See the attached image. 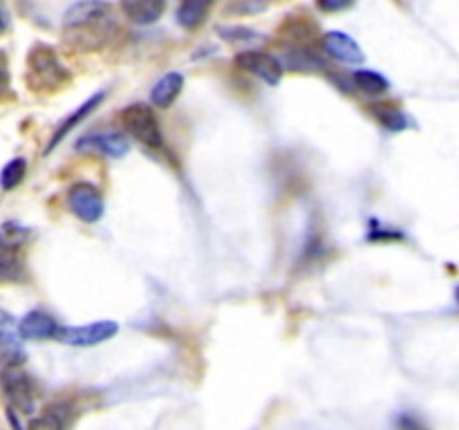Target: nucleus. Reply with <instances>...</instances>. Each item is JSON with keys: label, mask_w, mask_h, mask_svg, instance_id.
<instances>
[{"label": "nucleus", "mask_w": 459, "mask_h": 430, "mask_svg": "<svg viewBox=\"0 0 459 430\" xmlns=\"http://www.w3.org/2000/svg\"><path fill=\"white\" fill-rule=\"evenodd\" d=\"M354 0H318V7L323 12H343V9L352 7Z\"/></svg>", "instance_id": "6ab92c4d"}, {"label": "nucleus", "mask_w": 459, "mask_h": 430, "mask_svg": "<svg viewBox=\"0 0 459 430\" xmlns=\"http://www.w3.org/2000/svg\"><path fill=\"white\" fill-rule=\"evenodd\" d=\"M67 70L48 45H36L27 56V83L39 92H54L67 81Z\"/></svg>", "instance_id": "f257e3e1"}, {"label": "nucleus", "mask_w": 459, "mask_h": 430, "mask_svg": "<svg viewBox=\"0 0 459 430\" xmlns=\"http://www.w3.org/2000/svg\"><path fill=\"white\" fill-rule=\"evenodd\" d=\"M164 0H121V9L126 16L137 25H152L164 13Z\"/></svg>", "instance_id": "9b49d317"}, {"label": "nucleus", "mask_w": 459, "mask_h": 430, "mask_svg": "<svg viewBox=\"0 0 459 430\" xmlns=\"http://www.w3.org/2000/svg\"><path fill=\"white\" fill-rule=\"evenodd\" d=\"M119 331V325L115 321H97L90 325L79 327H61L56 339L61 343L76 345V348H90V345H99L103 340H110L112 336Z\"/></svg>", "instance_id": "20e7f679"}, {"label": "nucleus", "mask_w": 459, "mask_h": 430, "mask_svg": "<svg viewBox=\"0 0 459 430\" xmlns=\"http://www.w3.org/2000/svg\"><path fill=\"white\" fill-rule=\"evenodd\" d=\"M18 330H21L22 339H36V340H43V339H54L58 336V322L54 321L49 314L45 312H30L21 322H18Z\"/></svg>", "instance_id": "9d476101"}, {"label": "nucleus", "mask_w": 459, "mask_h": 430, "mask_svg": "<svg viewBox=\"0 0 459 430\" xmlns=\"http://www.w3.org/2000/svg\"><path fill=\"white\" fill-rule=\"evenodd\" d=\"M7 419H9V424H12V428H13V430H22L21 419H18V417H16V410H13L12 406L7 408Z\"/></svg>", "instance_id": "aec40b11"}, {"label": "nucleus", "mask_w": 459, "mask_h": 430, "mask_svg": "<svg viewBox=\"0 0 459 430\" xmlns=\"http://www.w3.org/2000/svg\"><path fill=\"white\" fill-rule=\"evenodd\" d=\"M354 83H357V88L361 90V92L372 94V97L384 94L385 90H388V81H385L379 72H372V70L354 72Z\"/></svg>", "instance_id": "2eb2a0df"}, {"label": "nucleus", "mask_w": 459, "mask_h": 430, "mask_svg": "<svg viewBox=\"0 0 459 430\" xmlns=\"http://www.w3.org/2000/svg\"><path fill=\"white\" fill-rule=\"evenodd\" d=\"M67 204H70L72 213L83 222H97L103 215V195L92 184H74L67 193Z\"/></svg>", "instance_id": "39448f33"}, {"label": "nucleus", "mask_w": 459, "mask_h": 430, "mask_svg": "<svg viewBox=\"0 0 459 430\" xmlns=\"http://www.w3.org/2000/svg\"><path fill=\"white\" fill-rule=\"evenodd\" d=\"M3 388L4 394H7V401L12 406H16L18 410H31V403H34V385H31L30 376L21 370L18 363L4 366Z\"/></svg>", "instance_id": "423d86ee"}, {"label": "nucleus", "mask_w": 459, "mask_h": 430, "mask_svg": "<svg viewBox=\"0 0 459 430\" xmlns=\"http://www.w3.org/2000/svg\"><path fill=\"white\" fill-rule=\"evenodd\" d=\"M103 97H106V92H99V94H94V97H90V99H88V101H85V103H83V106H81V108H79V110H76V112H74V115H70V116H67V119H65V121H61V125H58V130H56V133H54L52 142H49V146H48V152H49V150H52V148H54V146H58V142H61V139H63V137H65V134H67V133H70V130H72V128H74V125H76V124H79V121H83V119H85V116H88V115H90V112H92V110H94V108H97V106H99V103H101V101H103Z\"/></svg>", "instance_id": "ddd939ff"}, {"label": "nucleus", "mask_w": 459, "mask_h": 430, "mask_svg": "<svg viewBox=\"0 0 459 430\" xmlns=\"http://www.w3.org/2000/svg\"><path fill=\"white\" fill-rule=\"evenodd\" d=\"M375 115H377V119H379L388 130H403V128H408V124H411V121H408V116L394 106H377Z\"/></svg>", "instance_id": "dca6fc26"}, {"label": "nucleus", "mask_w": 459, "mask_h": 430, "mask_svg": "<svg viewBox=\"0 0 459 430\" xmlns=\"http://www.w3.org/2000/svg\"><path fill=\"white\" fill-rule=\"evenodd\" d=\"M25 170H27V164H25V159H21V157L9 161V164L3 168V177H0L3 179L4 191H12V188H16L18 184L22 182V177H25Z\"/></svg>", "instance_id": "f3484780"}, {"label": "nucleus", "mask_w": 459, "mask_h": 430, "mask_svg": "<svg viewBox=\"0 0 459 430\" xmlns=\"http://www.w3.org/2000/svg\"><path fill=\"white\" fill-rule=\"evenodd\" d=\"M121 124H124V128L128 130L137 142H142L143 146L160 148L161 143H164L160 121H157L155 112L148 106H143V103H133V106L126 108V110L121 112Z\"/></svg>", "instance_id": "7ed1b4c3"}, {"label": "nucleus", "mask_w": 459, "mask_h": 430, "mask_svg": "<svg viewBox=\"0 0 459 430\" xmlns=\"http://www.w3.org/2000/svg\"><path fill=\"white\" fill-rule=\"evenodd\" d=\"M455 300H457V305H459V287H457V291H455Z\"/></svg>", "instance_id": "412c9836"}, {"label": "nucleus", "mask_w": 459, "mask_h": 430, "mask_svg": "<svg viewBox=\"0 0 459 430\" xmlns=\"http://www.w3.org/2000/svg\"><path fill=\"white\" fill-rule=\"evenodd\" d=\"M76 148L79 150H97L101 152V155L106 157H112V159H119V157H124L126 152H128V142H126L124 134L119 133H90L85 134V137L79 139V143H76Z\"/></svg>", "instance_id": "6e6552de"}, {"label": "nucleus", "mask_w": 459, "mask_h": 430, "mask_svg": "<svg viewBox=\"0 0 459 430\" xmlns=\"http://www.w3.org/2000/svg\"><path fill=\"white\" fill-rule=\"evenodd\" d=\"M209 12V0H182L178 7V22L184 30H195L204 22Z\"/></svg>", "instance_id": "4468645a"}, {"label": "nucleus", "mask_w": 459, "mask_h": 430, "mask_svg": "<svg viewBox=\"0 0 459 430\" xmlns=\"http://www.w3.org/2000/svg\"><path fill=\"white\" fill-rule=\"evenodd\" d=\"M236 63L245 72H251L272 85H276L282 76V65L278 63V58L267 52H242L238 54Z\"/></svg>", "instance_id": "0eeeda50"}, {"label": "nucleus", "mask_w": 459, "mask_h": 430, "mask_svg": "<svg viewBox=\"0 0 459 430\" xmlns=\"http://www.w3.org/2000/svg\"><path fill=\"white\" fill-rule=\"evenodd\" d=\"M323 47H325V52L330 54L332 58H336V61L341 63L354 65V63L363 61V49L359 47L357 40H354L352 36L345 34V31H327V34L323 36Z\"/></svg>", "instance_id": "1a4fd4ad"}, {"label": "nucleus", "mask_w": 459, "mask_h": 430, "mask_svg": "<svg viewBox=\"0 0 459 430\" xmlns=\"http://www.w3.org/2000/svg\"><path fill=\"white\" fill-rule=\"evenodd\" d=\"M27 430H63V424L58 417L54 415H43L39 419H34Z\"/></svg>", "instance_id": "a211bd4d"}, {"label": "nucleus", "mask_w": 459, "mask_h": 430, "mask_svg": "<svg viewBox=\"0 0 459 430\" xmlns=\"http://www.w3.org/2000/svg\"><path fill=\"white\" fill-rule=\"evenodd\" d=\"M184 85V76L179 72H169L166 76H161L151 90V101L157 108H170L175 103V99L179 97Z\"/></svg>", "instance_id": "f8f14e48"}, {"label": "nucleus", "mask_w": 459, "mask_h": 430, "mask_svg": "<svg viewBox=\"0 0 459 430\" xmlns=\"http://www.w3.org/2000/svg\"><path fill=\"white\" fill-rule=\"evenodd\" d=\"M108 22H112V9L101 0H81V3L72 4L63 18V25L67 31H72V36L92 30L106 39Z\"/></svg>", "instance_id": "f03ea898"}]
</instances>
